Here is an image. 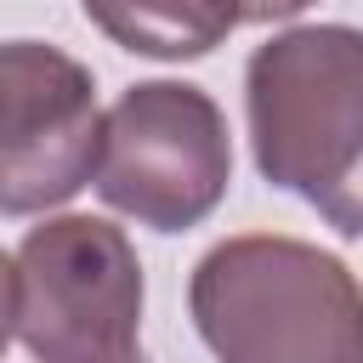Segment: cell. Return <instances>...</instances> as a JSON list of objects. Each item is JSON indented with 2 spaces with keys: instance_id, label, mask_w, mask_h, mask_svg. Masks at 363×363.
<instances>
[{
  "instance_id": "obj_1",
  "label": "cell",
  "mask_w": 363,
  "mask_h": 363,
  "mask_svg": "<svg viewBox=\"0 0 363 363\" xmlns=\"http://www.w3.org/2000/svg\"><path fill=\"white\" fill-rule=\"evenodd\" d=\"M255 170L363 238V28L295 23L244 68Z\"/></svg>"
},
{
  "instance_id": "obj_2",
  "label": "cell",
  "mask_w": 363,
  "mask_h": 363,
  "mask_svg": "<svg viewBox=\"0 0 363 363\" xmlns=\"http://www.w3.org/2000/svg\"><path fill=\"white\" fill-rule=\"evenodd\" d=\"M187 312L216 363H363V284L306 238L210 244L187 278Z\"/></svg>"
},
{
  "instance_id": "obj_3",
  "label": "cell",
  "mask_w": 363,
  "mask_h": 363,
  "mask_svg": "<svg viewBox=\"0 0 363 363\" xmlns=\"http://www.w3.org/2000/svg\"><path fill=\"white\" fill-rule=\"evenodd\" d=\"M6 318L34 363H113L142 352V261L102 216H51L6 261Z\"/></svg>"
},
{
  "instance_id": "obj_4",
  "label": "cell",
  "mask_w": 363,
  "mask_h": 363,
  "mask_svg": "<svg viewBox=\"0 0 363 363\" xmlns=\"http://www.w3.org/2000/svg\"><path fill=\"white\" fill-rule=\"evenodd\" d=\"M227 182L233 142L210 91L187 79H142L119 91L102 119V159L91 182L102 204L153 233H187L227 199Z\"/></svg>"
},
{
  "instance_id": "obj_5",
  "label": "cell",
  "mask_w": 363,
  "mask_h": 363,
  "mask_svg": "<svg viewBox=\"0 0 363 363\" xmlns=\"http://www.w3.org/2000/svg\"><path fill=\"white\" fill-rule=\"evenodd\" d=\"M0 108H6V182L0 210L34 216L96 182L102 119L91 68L45 40H11L0 51Z\"/></svg>"
},
{
  "instance_id": "obj_6",
  "label": "cell",
  "mask_w": 363,
  "mask_h": 363,
  "mask_svg": "<svg viewBox=\"0 0 363 363\" xmlns=\"http://www.w3.org/2000/svg\"><path fill=\"white\" fill-rule=\"evenodd\" d=\"M261 17H289V11H233V6H199V0H130V6H85V23L102 28L113 45L136 51V57H164V62H182V57H204L216 51L238 23H261Z\"/></svg>"
},
{
  "instance_id": "obj_7",
  "label": "cell",
  "mask_w": 363,
  "mask_h": 363,
  "mask_svg": "<svg viewBox=\"0 0 363 363\" xmlns=\"http://www.w3.org/2000/svg\"><path fill=\"white\" fill-rule=\"evenodd\" d=\"M113 363H142V352H130V357H113Z\"/></svg>"
}]
</instances>
